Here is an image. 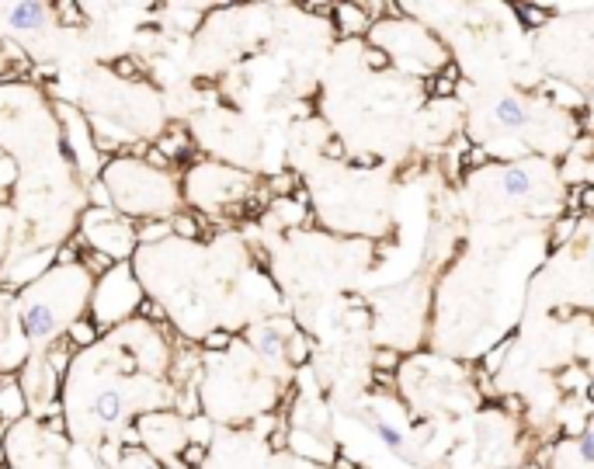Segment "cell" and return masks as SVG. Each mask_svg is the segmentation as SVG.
<instances>
[{
  "instance_id": "cell-1",
  "label": "cell",
  "mask_w": 594,
  "mask_h": 469,
  "mask_svg": "<svg viewBox=\"0 0 594 469\" xmlns=\"http://www.w3.org/2000/svg\"><path fill=\"white\" fill-rule=\"evenodd\" d=\"M139 303H143V289H139L129 265L122 261L105 278H98V289H94V324L98 327L122 324V320L136 317Z\"/></svg>"
},
{
  "instance_id": "cell-2",
  "label": "cell",
  "mask_w": 594,
  "mask_h": 469,
  "mask_svg": "<svg viewBox=\"0 0 594 469\" xmlns=\"http://www.w3.org/2000/svg\"><path fill=\"white\" fill-rule=\"evenodd\" d=\"M136 428H139V442L146 445V452L153 459L181 456V449L188 445V424L174 414H143L136 421Z\"/></svg>"
},
{
  "instance_id": "cell-3",
  "label": "cell",
  "mask_w": 594,
  "mask_h": 469,
  "mask_svg": "<svg viewBox=\"0 0 594 469\" xmlns=\"http://www.w3.org/2000/svg\"><path fill=\"white\" fill-rule=\"evenodd\" d=\"M63 310L49 306L46 296H28L18 303V334L25 344H46L63 334Z\"/></svg>"
},
{
  "instance_id": "cell-4",
  "label": "cell",
  "mask_w": 594,
  "mask_h": 469,
  "mask_svg": "<svg viewBox=\"0 0 594 469\" xmlns=\"http://www.w3.org/2000/svg\"><path fill=\"white\" fill-rule=\"evenodd\" d=\"M0 18L11 28L14 35H42L53 21V4H42V0H21V4H0Z\"/></svg>"
},
{
  "instance_id": "cell-5",
  "label": "cell",
  "mask_w": 594,
  "mask_h": 469,
  "mask_svg": "<svg viewBox=\"0 0 594 469\" xmlns=\"http://www.w3.org/2000/svg\"><path fill=\"white\" fill-rule=\"evenodd\" d=\"M91 417L101 424V428H119L126 421V393L115 390V386H105L91 397Z\"/></svg>"
},
{
  "instance_id": "cell-6",
  "label": "cell",
  "mask_w": 594,
  "mask_h": 469,
  "mask_svg": "<svg viewBox=\"0 0 594 469\" xmlns=\"http://www.w3.org/2000/svg\"><path fill=\"white\" fill-rule=\"evenodd\" d=\"M25 410H28V397L21 379L14 372H0V421L14 424Z\"/></svg>"
},
{
  "instance_id": "cell-7",
  "label": "cell",
  "mask_w": 594,
  "mask_h": 469,
  "mask_svg": "<svg viewBox=\"0 0 594 469\" xmlns=\"http://www.w3.org/2000/svg\"><path fill=\"white\" fill-rule=\"evenodd\" d=\"M292 331H282L278 324H264V327H251V344L261 351V358L268 362H278L285 355V341H289Z\"/></svg>"
},
{
  "instance_id": "cell-8",
  "label": "cell",
  "mask_w": 594,
  "mask_h": 469,
  "mask_svg": "<svg viewBox=\"0 0 594 469\" xmlns=\"http://www.w3.org/2000/svg\"><path fill=\"white\" fill-rule=\"evenodd\" d=\"M490 115H494V122L501 129H528V122H532V112H528V105L525 101H518V98H497L494 101V108H490Z\"/></svg>"
},
{
  "instance_id": "cell-9",
  "label": "cell",
  "mask_w": 594,
  "mask_h": 469,
  "mask_svg": "<svg viewBox=\"0 0 594 469\" xmlns=\"http://www.w3.org/2000/svg\"><path fill=\"white\" fill-rule=\"evenodd\" d=\"M501 188H504V195H508V199H525V195L535 188V178H532V171H528V167L511 164V167H504V171H501Z\"/></svg>"
},
{
  "instance_id": "cell-10",
  "label": "cell",
  "mask_w": 594,
  "mask_h": 469,
  "mask_svg": "<svg viewBox=\"0 0 594 469\" xmlns=\"http://www.w3.org/2000/svg\"><path fill=\"white\" fill-rule=\"evenodd\" d=\"M66 341H70L73 348H94V344L101 341V327L94 324V317H73L70 324H66Z\"/></svg>"
},
{
  "instance_id": "cell-11",
  "label": "cell",
  "mask_w": 594,
  "mask_h": 469,
  "mask_svg": "<svg viewBox=\"0 0 594 469\" xmlns=\"http://www.w3.org/2000/svg\"><path fill=\"white\" fill-rule=\"evenodd\" d=\"M334 14H337V21H341L344 35H362V32H369V25H372L358 4H341V7H334Z\"/></svg>"
},
{
  "instance_id": "cell-12",
  "label": "cell",
  "mask_w": 594,
  "mask_h": 469,
  "mask_svg": "<svg viewBox=\"0 0 594 469\" xmlns=\"http://www.w3.org/2000/svg\"><path fill=\"white\" fill-rule=\"evenodd\" d=\"M132 233H136V244L139 247H150L153 240H164L171 230V219H139L136 226H132Z\"/></svg>"
},
{
  "instance_id": "cell-13",
  "label": "cell",
  "mask_w": 594,
  "mask_h": 469,
  "mask_svg": "<svg viewBox=\"0 0 594 469\" xmlns=\"http://www.w3.org/2000/svg\"><path fill=\"white\" fill-rule=\"evenodd\" d=\"M53 21H60L63 28H80L84 25V7L73 0H56L53 4Z\"/></svg>"
},
{
  "instance_id": "cell-14",
  "label": "cell",
  "mask_w": 594,
  "mask_h": 469,
  "mask_svg": "<svg viewBox=\"0 0 594 469\" xmlns=\"http://www.w3.org/2000/svg\"><path fill=\"white\" fill-rule=\"evenodd\" d=\"M285 355H289L292 365H303L306 358H310V341H306V334L292 331L289 341H285Z\"/></svg>"
},
{
  "instance_id": "cell-15",
  "label": "cell",
  "mask_w": 594,
  "mask_h": 469,
  "mask_svg": "<svg viewBox=\"0 0 594 469\" xmlns=\"http://www.w3.org/2000/svg\"><path fill=\"white\" fill-rule=\"evenodd\" d=\"M122 469H164V466H160L157 459L150 456V452L126 449V452H122Z\"/></svg>"
},
{
  "instance_id": "cell-16",
  "label": "cell",
  "mask_w": 594,
  "mask_h": 469,
  "mask_svg": "<svg viewBox=\"0 0 594 469\" xmlns=\"http://www.w3.org/2000/svg\"><path fill=\"white\" fill-rule=\"evenodd\" d=\"M205 456H209V445H198V442H188L185 449H181V466L185 469H205Z\"/></svg>"
},
{
  "instance_id": "cell-17",
  "label": "cell",
  "mask_w": 594,
  "mask_h": 469,
  "mask_svg": "<svg viewBox=\"0 0 594 469\" xmlns=\"http://www.w3.org/2000/svg\"><path fill=\"white\" fill-rule=\"evenodd\" d=\"M456 87H459V70L449 67L442 77L435 80V84H428V91L435 94V98H449V94H456Z\"/></svg>"
},
{
  "instance_id": "cell-18",
  "label": "cell",
  "mask_w": 594,
  "mask_h": 469,
  "mask_svg": "<svg viewBox=\"0 0 594 469\" xmlns=\"http://www.w3.org/2000/svg\"><path fill=\"white\" fill-rule=\"evenodd\" d=\"M87 202H91V209H112L115 205L105 181H91V188H87Z\"/></svg>"
},
{
  "instance_id": "cell-19",
  "label": "cell",
  "mask_w": 594,
  "mask_h": 469,
  "mask_svg": "<svg viewBox=\"0 0 594 469\" xmlns=\"http://www.w3.org/2000/svg\"><path fill=\"white\" fill-rule=\"evenodd\" d=\"M268 188H271V195H275V199H289L292 188H296V174H292V171L275 174V178L268 181Z\"/></svg>"
},
{
  "instance_id": "cell-20",
  "label": "cell",
  "mask_w": 594,
  "mask_h": 469,
  "mask_svg": "<svg viewBox=\"0 0 594 469\" xmlns=\"http://www.w3.org/2000/svg\"><path fill=\"white\" fill-rule=\"evenodd\" d=\"M73 265L80 268V247H77V240H73V244L56 247V265L53 268H73Z\"/></svg>"
},
{
  "instance_id": "cell-21",
  "label": "cell",
  "mask_w": 594,
  "mask_h": 469,
  "mask_svg": "<svg viewBox=\"0 0 594 469\" xmlns=\"http://www.w3.org/2000/svg\"><path fill=\"white\" fill-rule=\"evenodd\" d=\"M372 428H376V435L383 438V442L390 445L393 452H403V435H400V431L393 428V424H386V421H376V424H372Z\"/></svg>"
},
{
  "instance_id": "cell-22",
  "label": "cell",
  "mask_w": 594,
  "mask_h": 469,
  "mask_svg": "<svg viewBox=\"0 0 594 469\" xmlns=\"http://www.w3.org/2000/svg\"><path fill=\"white\" fill-rule=\"evenodd\" d=\"M171 230L185 240H195L198 237V219L195 216H171Z\"/></svg>"
},
{
  "instance_id": "cell-23",
  "label": "cell",
  "mask_w": 594,
  "mask_h": 469,
  "mask_svg": "<svg viewBox=\"0 0 594 469\" xmlns=\"http://www.w3.org/2000/svg\"><path fill=\"white\" fill-rule=\"evenodd\" d=\"M230 341H233L230 331H209L202 337V348L205 351H226V348H230Z\"/></svg>"
},
{
  "instance_id": "cell-24",
  "label": "cell",
  "mask_w": 594,
  "mask_h": 469,
  "mask_svg": "<svg viewBox=\"0 0 594 469\" xmlns=\"http://www.w3.org/2000/svg\"><path fill=\"white\" fill-rule=\"evenodd\" d=\"M14 181H18V164L11 157H0V192H11Z\"/></svg>"
},
{
  "instance_id": "cell-25",
  "label": "cell",
  "mask_w": 594,
  "mask_h": 469,
  "mask_svg": "<svg viewBox=\"0 0 594 469\" xmlns=\"http://www.w3.org/2000/svg\"><path fill=\"white\" fill-rule=\"evenodd\" d=\"M372 365H376V372H390V369L400 365V355H396L393 348H379L376 358H372Z\"/></svg>"
},
{
  "instance_id": "cell-26",
  "label": "cell",
  "mask_w": 594,
  "mask_h": 469,
  "mask_svg": "<svg viewBox=\"0 0 594 469\" xmlns=\"http://www.w3.org/2000/svg\"><path fill=\"white\" fill-rule=\"evenodd\" d=\"M577 456H581V463H594V431H584V435H577Z\"/></svg>"
},
{
  "instance_id": "cell-27",
  "label": "cell",
  "mask_w": 594,
  "mask_h": 469,
  "mask_svg": "<svg viewBox=\"0 0 594 469\" xmlns=\"http://www.w3.org/2000/svg\"><path fill=\"white\" fill-rule=\"evenodd\" d=\"M139 317H153V320H164L167 313H164V306H157V303H153V299H143V303H139Z\"/></svg>"
},
{
  "instance_id": "cell-28",
  "label": "cell",
  "mask_w": 594,
  "mask_h": 469,
  "mask_svg": "<svg viewBox=\"0 0 594 469\" xmlns=\"http://www.w3.org/2000/svg\"><path fill=\"white\" fill-rule=\"evenodd\" d=\"M365 63L376 67V70H383V67H390V56H386L383 49H369V53H365Z\"/></svg>"
},
{
  "instance_id": "cell-29",
  "label": "cell",
  "mask_w": 594,
  "mask_h": 469,
  "mask_svg": "<svg viewBox=\"0 0 594 469\" xmlns=\"http://www.w3.org/2000/svg\"><path fill=\"white\" fill-rule=\"evenodd\" d=\"M574 223L577 219L574 216H567V219H556V230H553V237H556V244H560L563 237H570L574 233Z\"/></svg>"
},
{
  "instance_id": "cell-30",
  "label": "cell",
  "mask_w": 594,
  "mask_h": 469,
  "mask_svg": "<svg viewBox=\"0 0 594 469\" xmlns=\"http://www.w3.org/2000/svg\"><path fill=\"white\" fill-rule=\"evenodd\" d=\"M487 160H490V153L480 150V146H473V150L466 153V164H469V167H483Z\"/></svg>"
},
{
  "instance_id": "cell-31",
  "label": "cell",
  "mask_w": 594,
  "mask_h": 469,
  "mask_svg": "<svg viewBox=\"0 0 594 469\" xmlns=\"http://www.w3.org/2000/svg\"><path fill=\"white\" fill-rule=\"evenodd\" d=\"M115 73H119V77H132V73H136V60H132V56H122V60L115 63Z\"/></svg>"
},
{
  "instance_id": "cell-32",
  "label": "cell",
  "mask_w": 594,
  "mask_h": 469,
  "mask_svg": "<svg viewBox=\"0 0 594 469\" xmlns=\"http://www.w3.org/2000/svg\"><path fill=\"white\" fill-rule=\"evenodd\" d=\"M268 442H271V449H285V445H289V442H285V431H275Z\"/></svg>"
},
{
  "instance_id": "cell-33",
  "label": "cell",
  "mask_w": 594,
  "mask_h": 469,
  "mask_svg": "<svg viewBox=\"0 0 594 469\" xmlns=\"http://www.w3.org/2000/svg\"><path fill=\"white\" fill-rule=\"evenodd\" d=\"M334 469H358V463H355V459H348V456H341L334 463Z\"/></svg>"
},
{
  "instance_id": "cell-34",
  "label": "cell",
  "mask_w": 594,
  "mask_h": 469,
  "mask_svg": "<svg viewBox=\"0 0 594 469\" xmlns=\"http://www.w3.org/2000/svg\"><path fill=\"white\" fill-rule=\"evenodd\" d=\"M7 466V452H4V445H0V469Z\"/></svg>"
}]
</instances>
